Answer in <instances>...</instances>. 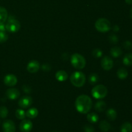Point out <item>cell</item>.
<instances>
[{
	"instance_id": "6da1fadb",
	"label": "cell",
	"mask_w": 132,
	"mask_h": 132,
	"mask_svg": "<svg viewBox=\"0 0 132 132\" xmlns=\"http://www.w3.org/2000/svg\"><path fill=\"white\" fill-rule=\"evenodd\" d=\"M76 108L79 113L86 114L88 113L92 106V100L86 95H79L76 100Z\"/></svg>"
},
{
	"instance_id": "7a4b0ae2",
	"label": "cell",
	"mask_w": 132,
	"mask_h": 132,
	"mask_svg": "<svg viewBox=\"0 0 132 132\" xmlns=\"http://www.w3.org/2000/svg\"><path fill=\"white\" fill-rule=\"evenodd\" d=\"M70 82L76 87H82L86 82L85 75L82 72L79 71L73 72L70 76Z\"/></svg>"
},
{
	"instance_id": "3957f363",
	"label": "cell",
	"mask_w": 132,
	"mask_h": 132,
	"mask_svg": "<svg viewBox=\"0 0 132 132\" xmlns=\"http://www.w3.org/2000/svg\"><path fill=\"white\" fill-rule=\"evenodd\" d=\"M70 62L72 65L75 68L81 70L86 66V59L79 54H73L70 58Z\"/></svg>"
},
{
	"instance_id": "277c9868",
	"label": "cell",
	"mask_w": 132,
	"mask_h": 132,
	"mask_svg": "<svg viewBox=\"0 0 132 132\" xmlns=\"http://www.w3.org/2000/svg\"><path fill=\"white\" fill-rule=\"evenodd\" d=\"M92 95L95 99H101L105 97L108 94V89L103 85H99L94 86L91 92Z\"/></svg>"
},
{
	"instance_id": "5b68a950",
	"label": "cell",
	"mask_w": 132,
	"mask_h": 132,
	"mask_svg": "<svg viewBox=\"0 0 132 132\" xmlns=\"http://www.w3.org/2000/svg\"><path fill=\"white\" fill-rule=\"evenodd\" d=\"M95 27L99 32L105 33L111 29V23L106 18H100L95 21Z\"/></svg>"
},
{
	"instance_id": "8992f818",
	"label": "cell",
	"mask_w": 132,
	"mask_h": 132,
	"mask_svg": "<svg viewBox=\"0 0 132 132\" xmlns=\"http://www.w3.org/2000/svg\"><path fill=\"white\" fill-rule=\"evenodd\" d=\"M6 30L11 33H15L20 30L21 24L20 22L14 18H9L6 24H5Z\"/></svg>"
},
{
	"instance_id": "52a82bcc",
	"label": "cell",
	"mask_w": 132,
	"mask_h": 132,
	"mask_svg": "<svg viewBox=\"0 0 132 132\" xmlns=\"http://www.w3.org/2000/svg\"><path fill=\"white\" fill-rule=\"evenodd\" d=\"M102 68L105 70H110L113 66V61L112 58L108 56H104L102 59L101 62Z\"/></svg>"
},
{
	"instance_id": "ba28073f",
	"label": "cell",
	"mask_w": 132,
	"mask_h": 132,
	"mask_svg": "<svg viewBox=\"0 0 132 132\" xmlns=\"http://www.w3.org/2000/svg\"><path fill=\"white\" fill-rule=\"evenodd\" d=\"M32 102H33V101H32V97L28 96V95H26V96H23L19 99L18 104L21 108H27L32 105Z\"/></svg>"
},
{
	"instance_id": "9c48e42d",
	"label": "cell",
	"mask_w": 132,
	"mask_h": 132,
	"mask_svg": "<svg viewBox=\"0 0 132 132\" xmlns=\"http://www.w3.org/2000/svg\"><path fill=\"white\" fill-rule=\"evenodd\" d=\"M3 132H15V125L12 120H6L2 125Z\"/></svg>"
},
{
	"instance_id": "30bf717a",
	"label": "cell",
	"mask_w": 132,
	"mask_h": 132,
	"mask_svg": "<svg viewBox=\"0 0 132 132\" xmlns=\"http://www.w3.org/2000/svg\"><path fill=\"white\" fill-rule=\"evenodd\" d=\"M32 122L28 119H23L19 125V129L22 132H30L32 130Z\"/></svg>"
},
{
	"instance_id": "8fae6325",
	"label": "cell",
	"mask_w": 132,
	"mask_h": 132,
	"mask_svg": "<svg viewBox=\"0 0 132 132\" xmlns=\"http://www.w3.org/2000/svg\"><path fill=\"white\" fill-rule=\"evenodd\" d=\"M6 95L7 98L11 100H15L18 99L20 96V92L19 90L15 88H9L6 92Z\"/></svg>"
},
{
	"instance_id": "7c38bea8",
	"label": "cell",
	"mask_w": 132,
	"mask_h": 132,
	"mask_svg": "<svg viewBox=\"0 0 132 132\" xmlns=\"http://www.w3.org/2000/svg\"><path fill=\"white\" fill-rule=\"evenodd\" d=\"M18 82V79L15 75L8 74L4 78V83L8 86H14Z\"/></svg>"
},
{
	"instance_id": "4fadbf2b",
	"label": "cell",
	"mask_w": 132,
	"mask_h": 132,
	"mask_svg": "<svg viewBox=\"0 0 132 132\" xmlns=\"http://www.w3.org/2000/svg\"><path fill=\"white\" fill-rule=\"evenodd\" d=\"M40 68V64L36 60H32L27 64V70L30 73H36Z\"/></svg>"
},
{
	"instance_id": "5bb4252c",
	"label": "cell",
	"mask_w": 132,
	"mask_h": 132,
	"mask_svg": "<svg viewBox=\"0 0 132 132\" xmlns=\"http://www.w3.org/2000/svg\"><path fill=\"white\" fill-rule=\"evenodd\" d=\"M55 78L60 82H63L68 79V73L64 70H59L55 73Z\"/></svg>"
},
{
	"instance_id": "9a60e30c",
	"label": "cell",
	"mask_w": 132,
	"mask_h": 132,
	"mask_svg": "<svg viewBox=\"0 0 132 132\" xmlns=\"http://www.w3.org/2000/svg\"><path fill=\"white\" fill-rule=\"evenodd\" d=\"M8 18V12L5 8L0 6V24L5 23Z\"/></svg>"
},
{
	"instance_id": "2e32d148",
	"label": "cell",
	"mask_w": 132,
	"mask_h": 132,
	"mask_svg": "<svg viewBox=\"0 0 132 132\" xmlns=\"http://www.w3.org/2000/svg\"><path fill=\"white\" fill-rule=\"evenodd\" d=\"M106 104L103 101H99L97 102L94 106L95 110L98 112H103L106 109Z\"/></svg>"
},
{
	"instance_id": "e0dca14e",
	"label": "cell",
	"mask_w": 132,
	"mask_h": 132,
	"mask_svg": "<svg viewBox=\"0 0 132 132\" xmlns=\"http://www.w3.org/2000/svg\"><path fill=\"white\" fill-rule=\"evenodd\" d=\"M122 54V50L121 48L118 47V46H114V47L112 48L110 50V54L112 57L115 58L119 57Z\"/></svg>"
},
{
	"instance_id": "ac0fdd59",
	"label": "cell",
	"mask_w": 132,
	"mask_h": 132,
	"mask_svg": "<svg viewBox=\"0 0 132 132\" xmlns=\"http://www.w3.org/2000/svg\"><path fill=\"white\" fill-rule=\"evenodd\" d=\"M38 110L36 108H31L26 112V116L30 119H34L38 116Z\"/></svg>"
},
{
	"instance_id": "d6986e66",
	"label": "cell",
	"mask_w": 132,
	"mask_h": 132,
	"mask_svg": "<svg viewBox=\"0 0 132 132\" xmlns=\"http://www.w3.org/2000/svg\"><path fill=\"white\" fill-rule=\"evenodd\" d=\"M87 120L90 123H96L99 121V116L95 112H91L87 115Z\"/></svg>"
},
{
	"instance_id": "ffe728a7",
	"label": "cell",
	"mask_w": 132,
	"mask_h": 132,
	"mask_svg": "<svg viewBox=\"0 0 132 132\" xmlns=\"http://www.w3.org/2000/svg\"><path fill=\"white\" fill-rule=\"evenodd\" d=\"M106 114V116L108 119L110 120V121H114L117 118V112L116 111V110L113 109V108H110V109H108L107 110Z\"/></svg>"
},
{
	"instance_id": "44dd1931",
	"label": "cell",
	"mask_w": 132,
	"mask_h": 132,
	"mask_svg": "<svg viewBox=\"0 0 132 132\" xmlns=\"http://www.w3.org/2000/svg\"><path fill=\"white\" fill-rule=\"evenodd\" d=\"M117 77H118L120 79H125L128 77V72L127 70L125 69V68H121L118 70V71H117Z\"/></svg>"
},
{
	"instance_id": "7402d4cb",
	"label": "cell",
	"mask_w": 132,
	"mask_h": 132,
	"mask_svg": "<svg viewBox=\"0 0 132 132\" xmlns=\"http://www.w3.org/2000/svg\"><path fill=\"white\" fill-rule=\"evenodd\" d=\"M111 126L109 122L106 121H102L99 124V128L103 132H107L110 130Z\"/></svg>"
},
{
	"instance_id": "603a6c76",
	"label": "cell",
	"mask_w": 132,
	"mask_h": 132,
	"mask_svg": "<svg viewBox=\"0 0 132 132\" xmlns=\"http://www.w3.org/2000/svg\"><path fill=\"white\" fill-rule=\"evenodd\" d=\"M88 81L91 85H94L99 81V77L97 73H92L88 76Z\"/></svg>"
},
{
	"instance_id": "cb8c5ba5",
	"label": "cell",
	"mask_w": 132,
	"mask_h": 132,
	"mask_svg": "<svg viewBox=\"0 0 132 132\" xmlns=\"http://www.w3.org/2000/svg\"><path fill=\"white\" fill-rule=\"evenodd\" d=\"M123 64L128 67L132 65V53H128L125 55L123 58Z\"/></svg>"
},
{
	"instance_id": "d4e9b609",
	"label": "cell",
	"mask_w": 132,
	"mask_h": 132,
	"mask_svg": "<svg viewBox=\"0 0 132 132\" xmlns=\"http://www.w3.org/2000/svg\"><path fill=\"white\" fill-rule=\"evenodd\" d=\"M121 132H132V125L130 122H126L122 125Z\"/></svg>"
},
{
	"instance_id": "484cf974",
	"label": "cell",
	"mask_w": 132,
	"mask_h": 132,
	"mask_svg": "<svg viewBox=\"0 0 132 132\" xmlns=\"http://www.w3.org/2000/svg\"><path fill=\"white\" fill-rule=\"evenodd\" d=\"M15 116L18 119L23 120L26 117V112L22 109H18L15 112Z\"/></svg>"
},
{
	"instance_id": "4316f807",
	"label": "cell",
	"mask_w": 132,
	"mask_h": 132,
	"mask_svg": "<svg viewBox=\"0 0 132 132\" xmlns=\"http://www.w3.org/2000/svg\"><path fill=\"white\" fill-rule=\"evenodd\" d=\"M9 113V110L6 106L0 107V117L1 118H6Z\"/></svg>"
},
{
	"instance_id": "83f0119b",
	"label": "cell",
	"mask_w": 132,
	"mask_h": 132,
	"mask_svg": "<svg viewBox=\"0 0 132 132\" xmlns=\"http://www.w3.org/2000/svg\"><path fill=\"white\" fill-rule=\"evenodd\" d=\"M92 54V55L94 57L99 58V57H101L103 53V51H102L101 49L96 48V49H94V50H93Z\"/></svg>"
},
{
	"instance_id": "f1b7e54d",
	"label": "cell",
	"mask_w": 132,
	"mask_h": 132,
	"mask_svg": "<svg viewBox=\"0 0 132 132\" xmlns=\"http://www.w3.org/2000/svg\"><path fill=\"white\" fill-rule=\"evenodd\" d=\"M9 36L5 32H0V43H3L7 41Z\"/></svg>"
},
{
	"instance_id": "f546056e",
	"label": "cell",
	"mask_w": 132,
	"mask_h": 132,
	"mask_svg": "<svg viewBox=\"0 0 132 132\" xmlns=\"http://www.w3.org/2000/svg\"><path fill=\"white\" fill-rule=\"evenodd\" d=\"M109 41L111 43L116 44L119 41V38L116 34H110L109 36Z\"/></svg>"
},
{
	"instance_id": "4dcf8cb0",
	"label": "cell",
	"mask_w": 132,
	"mask_h": 132,
	"mask_svg": "<svg viewBox=\"0 0 132 132\" xmlns=\"http://www.w3.org/2000/svg\"><path fill=\"white\" fill-rule=\"evenodd\" d=\"M84 131L85 132H95V129L92 125H86L84 126Z\"/></svg>"
},
{
	"instance_id": "1f68e13d",
	"label": "cell",
	"mask_w": 132,
	"mask_h": 132,
	"mask_svg": "<svg viewBox=\"0 0 132 132\" xmlns=\"http://www.w3.org/2000/svg\"><path fill=\"white\" fill-rule=\"evenodd\" d=\"M123 46L125 49L128 50H130L132 49V43L130 41H126L124 43Z\"/></svg>"
},
{
	"instance_id": "d6a6232c",
	"label": "cell",
	"mask_w": 132,
	"mask_h": 132,
	"mask_svg": "<svg viewBox=\"0 0 132 132\" xmlns=\"http://www.w3.org/2000/svg\"><path fill=\"white\" fill-rule=\"evenodd\" d=\"M22 90L26 94H30V93L32 92V89L28 85H23V87H22Z\"/></svg>"
},
{
	"instance_id": "836d02e7",
	"label": "cell",
	"mask_w": 132,
	"mask_h": 132,
	"mask_svg": "<svg viewBox=\"0 0 132 132\" xmlns=\"http://www.w3.org/2000/svg\"><path fill=\"white\" fill-rule=\"evenodd\" d=\"M41 68L45 72H49L51 70V67H50V64H47V63H45V64H43L41 66Z\"/></svg>"
},
{
	"instance_id": "e575fe53",
	"label": "cell",
	"mask_w": 132,
	"mask_h": 132,
	"mask_svg": "<svg viewBox=\"0 0 132 132\" xmlns=\"http://www.w3.org/2000/svg\"><path fill=\"white\" fill-rule=\"evenodd\" d=\"M6 31V28L5 25L3 24H0V32H5Z\"/></svg>"
},
{
	"instance_id": "d590c367",
	"label": "cell",
	"mask_w": 132,
	"mask_h": 132,
	"mask_svg": "<svg viewBox=\"0 0 132 132\" xmlns=\"http://www.w3.org/2000/svg\"><path fill=\"white\" fill-rule=\"evenodd\" d=\"M113 30L114 32H118L119 30V27L118 25H117V24H116V25H114L113 27Z\"/></svg>"
},
{
	"instance_id": "8d00e7d4",
	"label": "cell",
	"mask_w": 132,
	"mask_h": 132,
	"mask_svg": "<svg viewBox=\"0 0 132 132\" xmlns=\"http://www.w3.org/2000/svg\"><path fill=\"white\" fill-rule=\"evenodd\" d=\"M128 5H132V0H125Z\"/></svg>"
},
{
	"instance_id": "74e56055",
	"label": "cell",
	"mask_w": 132,
	"mask_h": 132,
	"mask_svg": "<svg viewBox=\"0 0 132 132\" xmlns=\"http://www.w3.org/2000/svg\"><path fill=\"white\" fill-rule=\"evenodd\" d=\"M130 17H131V18L132 19V7L131 10H130Z\"/></svg>"
},
{
	"instance_id": "f35d334b",
	"label": "cell",
	"mask_w": 132,
	"mask_h": 132,
	"mask_svg": "<svg viewBox=\"0 0 132 132\" xmlns=\"http://www.w3.org/2000/svg\"><path fill=\"white\" fill-rule=\"evenodd\" d=\"M54 132H55V131H54Z\"/></svg>"
}]
</instances>
